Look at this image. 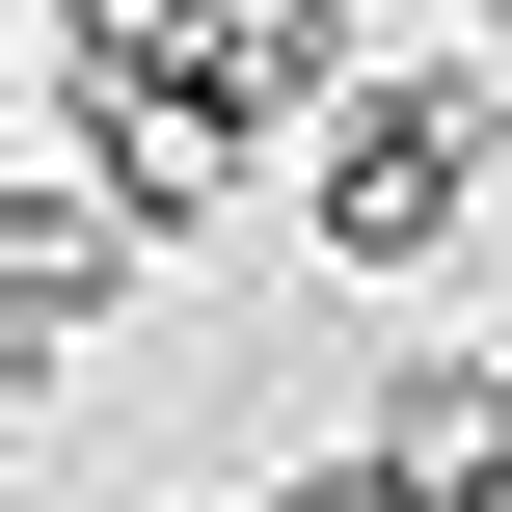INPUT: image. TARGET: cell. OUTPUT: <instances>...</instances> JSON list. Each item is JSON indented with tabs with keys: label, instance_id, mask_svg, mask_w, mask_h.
Wrapping results in <instances>:
<instances>
[{
	"label": "cell",
	"instance_id": "cell-2",
	"mask_svg": "<svg viewBox=\"0 0 512 512\" xmlns=\"http://www.w3.org/2000/svg\"><path fill=\"white\" fill-rule=\"evenodd\" d=\"M135 270H162V216L81 189V162H27V216H0V378H81L135 324Z\"/></svg>",
	"mask_w": 512,
	"mask_h": 512
},
{
	"label": "cell",
	"instance_id": "cell-6",
	"mask_svg": "<svg viewBox=\"0 0 512 512\" xmlns=\"http://www.w3.org/2000/svg\"><path fill=\"white\" fill-rule=\"evenodd\" d=\"M459 27H512V0H459Z\"/></svg>",
	"mask_w": 512,
	"mask_h": 512
},
{
	"label": "cell",
	"instance_id": "cell-7",
	"mask_svg": "<svg viewBox=\"0 0 512 512\" xmlns=\"http://www.w3.org/2000/svg\"><path fill=\"white\" fill-rule=\"evenodd\" d=\"M486 351H512V324H486Z\"/></svg>",
	"mask_w": 512,
	"mask_h": 512
},
{
	"label": "cell",
	"instance_id": "cell-3",
	"mask_svg": "<svg viewBox=\"0 0 512 512\" xmlns=\"http://www.w3.org/2000/svg\"><path fill=\"white\" fill-rule=\"evenodd\" d=\"M189 54H216V108H243V135H324V108L378 81V54H351V0H189Z\"/></svg>",
	"mask_w": 512,
	"mask_h": 512
},
{
	"label": "cell",
	"instance_id": "cell-5",
	"mask_svg": "<svg viewBox=\"0 0 512 512\" xmlns=\"http://www.w3.org/2000/svg\"><path fill=\"white\" fill-rule=\"evenodd\" d=\"M459 512H512V432H486V459H459Z\"/></svg>",
	"mask_w": 512,
	"mask_h": 512
},
{
	"label": "cell",
	"instance_id": "cell-4",
	"mask_svg": "<svg viewBox=\"0 0 512 512\" xmlns=\"http://www.w3.org/2000/svg\"><path fill=\"white\" fill-rule=\"evenodd\" d=\"M270 512H459V486H432V459H405V432H378V405H351V432H324V459H270Z\"/></svg>",
	"mask_w": 512,
	"mask_h": 512
},
{
	"label": "cell",
	"instance_id": "cell-1",
	"mask_svg": "<svg viewBox=\"0 0 512 512\" xmlns=\"http://www.w3.org/2000/svg\"><path fill=\"white\" fill-rule=\"evenodd\" d=\"M486 216H512V81H486V27H459V54H378V81L297 135V243H324L351 297H432Z\"/></svg>",
	"mask_w": 512,
	"mask_h": 512
},
{
	"label": "cell",
	"instance_id": "cell-8",
	"mask_svg": "<svg viewBox=\"0 0 512 512\" xmlns=\"http://www.w3.org/2000/svg\"><path fill=\"white\" fill-rule=\"evenodd\" d=\"M243 512H270V486H243Z\"/></svg>",
	"mask_w": 512,
	"mask_h": 512
}]
</instances>
